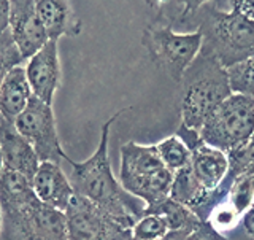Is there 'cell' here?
<instances>
[{"label": "cell", "instance_id": "cell-25", "mask_svg": "<svg viewBox=\"0 0 254 240\" xmlns=\"http://www.w3.org/2000/svg\"><path fill=\"white\" fill-rule=\"evenodd\" d=\"M186 240H230L218 229H214L208 221H202L192 233H190Z\"/></svg>", "mask_w": 254, "mask_h": 240}, {"label": "cell", "instance_id": "cell-30", "mask_svg": "<svg viewBox=\"0 0 254 240\" xmlns=\"http://www.w3.org/2000/svg\"><path fill=\"white\" fill-rule=\"evenodd\" d=\"M145 2H146L149 6H153V8H156V10H157V0H145Z\"/></svg>", "mask_w": 254, "mask_h": 240}, {"label": "cell", "instance_id": "cell-22", "mask_svg": "<svg viewBox=\"0 0 254 240\" xmlns=\"http://www.w3.org/2000/svg\"><path fill=\"white\" fill-rule=\"evenodd\" d=\"M22 58L21 53L16 46L14 40L11 37L10 29H6L2 35H0V84L5 80V77L10 74V72L18 67L22 66Z\"/></svg>", "mask_w": 254, "mask_h": 240}, {"label": "cell", "instance_id": "cell-10", "mask_svg": "<svg viewBox=\"0 0 254 240\" xmlns=\"http://www.w3.org/2000/svg\"><path fill=\"white\" fill-rule=\"evenodd\" d=\"M177 135L190 150V169L194 177L206 193L213 196V204L216 205V191L229 173L227 155L218 148L206 145L197 131L188 129L181 123Z\"/></svg>", "mask_w": 254, "mask_h": 240}, {"label": "cell", "instance_id": "cell-5", "mask_svg": "<svg viewBox=\"0 0 254 240\" xmlns=\"http://www.w3.org/2000/svg\"><path fill=\"white\" fill-rule=\"evenodd\" d=\"M198 135L227 156L245 148L254 135V99L232 92L211 111Z\"/></svg>", "mask_w": 254, "mask_h": 240}, {"label": "cell", "instance_id": "cell-7", "mask_svg": "<svg viewBox=\"0 0 254 240\" xmlns=\"http://www.w3.org/2000/svg\"><path fill=\"white\" fill-rule=\"evenodd\" d=\"M2 215L0 240H68L65 213L38 199Z\"/></svg>", "mask_w": 254, "mask_h": 240}, {"label": "cell", "instance_id": "cell-18", "mask_svg": "<svg viewBox=\"0 0 254 240\" xmlns=\"http://www.w3.org/2000/svg\"><path fill=\"white\" fill-rule=\"evenodd\" d=\"M143 212L162 215L169 223L170 231H194L202 223V220L192 210L188 209L186 205L173 201L170 196L153 207H145Z\"/></svg>", "mask_w": 254, "mask_h": 240}, {"label": "cell", "instance_id": "cell-2", "mask_svg": "<svg viewBox=\"0 0 254 240\" xmlns=\"http://www.w3.org/2000/svg\"><path fill=\"white\" fill-rule=\"evenodd\" d=\"M188 24H197L203 35L202 51L214 58L221 67H230L254 56V21L238 11L218 10L203 5Z\"/></svg>", "mask_w": 254, "mask_h": 240}, {"label": "cell", "instance_id": "cell-27", "mask_svg": "<svg viewBox=\"0 0 254 240\" xmlns=\"http://www.w3.org/2000/svg\"><path fill=\"white\" fill-rule=\"evenodd\" d=\"M240 225L245 231V234L248 239L254 240V202L248 210L245 212V215L240 220Z\"/></svg>", "mask_w": 254, "mask_h": 240}, {"label": "cell", "instance_id": "cell-28", "mask_svg": "<svg viewBox=\"0 0 254 240\" xmlns=\"http://www.w3.org/2000/svg\"><path fill=\"white\" fill-rule=\"evenodd\" d=\"M8 16H10V0H0V35L8 29Z\"/></svg>", "mask_w": 254, "mask_h": 240}, {"label": "cell", "instance_id": "cell-11", "mask_svg": "<svg viewBox=\"0 0 254 240\" xmlns=\"http://www.w3.org/2000/svg\"><path fill=\"white\" fill-rule=\"evenodd\" d=\"M8 29L24 62L42 50L50 40L38 16L35 0H10Z\"/></svg>", "mask_w": 254, "mask_h": 240}, {"label": "cell", "instance_id": "cell-20", "mask_svg": "<svg viewBox=\"0 0 254 240\" xmlns=\"http://www.w3.org/2000/svg\"><path fill=\"white\" fill-rule=\"evenodd\" d=\"M230 91L254 99V56L226 69Z\"/></svg>", "mask_w": 254, "mask_h": 240}, {"label": "cell", "instance_id": "cell-8", "mask_svg": "<svg viewBox=\"0 0 254 240\" xmlns=\"http://www.w3.org/2000/svg\"><path fill=\"white\" fill-rule=\"evenodd\" d=\"M16 129L35 150L40 161H50L62 164L68 161L61 145L58 124L53 105L45 103L37 97H32L26 110L16 118Z\"/></svg>", "mask_w": 254, "mask_h": 240}, {"label": "cell", "instance_id": "cell-29", "mask_svg": "<svg viewBox=\"0 0 254 240\" xmlns=\"http://www.w3.org/2000/svg\"><path fill=\"white\" fill-rule=\"evenodd\" d=\"M192 233V231H170L169 234H167L162 240H186V237ZM129 240H133L132 236Z\"/></svg>", "mask_w": 254, "mask_h": 240}, {"label": "cell", "instance_id": "cell-24", "mask_svg": "<svg viewBox=\"0 0 254 240\" xmlns=\"http://www.w3.org/2000/svg\"><path fill=\"white\" fill-rule=\"evenodd\" d=\"M157 19L173 26L180 11V0H157Z\"/></svg>", "mask_w": 254, "mask_h": 240}, {"label": "cell", "instance_id": "cell-3", "mask_svg": "<svg viewBox=\"0 0 254 240\" xmlns=\"http://www.w3.org/2000/svg\"><path fill=\"white\" fill-rule=\"evenodd\" d=\"M183 81L185 87L180 102L181 124L198 132L211 111L232 94L226 69L200 50Z\"/></svg>", "mask_w": 254, "mask_h": 240}, {"label": "cell", "instance_id": "cell-4", "mask_svg": "<svg viewBox=\"0 0 254 240\" xmlns=\"http://www.w3.org/2000/svg\"><path fill=\"white\" fill-rule=\"evenodd\" d=\"M119 183L145 207H153L170 196L173 172L159 158L156 145L127 142L121 147Z\"/></svg>", "mask_w": 254, "mask_h": 240}, {"label": "cell", "instance_id": "cell-15", "mask_svg": "<svg viewBox=\"0 0 254 240\" xmlns=\"http://www.w3.org/2000/svg\"><path fill=\"white\" fill-rule=\"evenodd\" d=\"M35 6L50 40L59 42L62 37H78L83 22L75 13L70 0H35Z\"/></svg>", "mask_w": 254, "mask_h": 240}, {"label": "cell", "instance_id": "cell-12", "mask_svg": "<svg viewBox=\"0 0 254 240\" xmlns=\"http://www.w3.org/2000/svg\"><path fill=\"white\" fill-rule=\"evenodd\" d=\"M26 75L34 97L53 105L62 81L59 42L48 40L46 45L26 61Z\"/></svg>", "mask_w": 254, "mask_h": 240}, {"label": "cell", "instance_id": "cell-26", "mask_svg": "<svg viewBox=\"0 0 254 240\" xmlns=\"http://www.w3.org/2000/svg\"><path fill=\"white\" fill-rule=\"evenodd\" d=\"M230 8L254 21V0H230Z\"/></svg>", "mask_w": 254, "mask_h": 240}, {"label": "cell", "instance_id": "cell-1", "mask_svg": "<svg viewBox=\"0 0 254 240\" xmlns=\"http://www.w3.org/2000/svg\"><path fill=\"white\" fill-rule=\"evenodd\" d=\"M127 110H130V107L118 110L113 116L107 119L102 126L99 145L89 158L81 162H75L71 159L67 162L71 167L68 178L75 194L99 205L102 210L110 213L124 226L132 228L133 223L141 217L145 204L121 186L111 169L108 151L111 126Z\"/></svg>", "mask_w": 254, "mask_h": 240}, {"label": "cell", "instance_id": "cell-17", "mask_svg": "<svg viewBox=\"0 0 254 240\" xmlns=\"http://www.w3.org/2000/svg\"><path fill=\"white\" fill-rule=\"evenodd\" d=\"M35 199L37 196L29 178L6 167L0 170V209L2 212L14 210Z\"/></svg>", "mask_w": 254, "mask_h": 240}, {"label": "cell", "instance_id": "cell-32", "mask_svg": "<svg viewBox=\"0 0 254 240\" xmlns=\"http://www.w3.org/2000/svg\"><path fill=\"white\" fill-rule=\"evenodd\" d=\"M3 169V159H2V151H0V170Z\"/></svg>", "mask_w": 254, "mask_h": 240}, {"label": "cell", "instance_id": "cell-19", "mask_svg": "<svg viewBox=\"0 0 254 240\" xmlns=\"http://www.w3.org/2000/svg\"><path fill=\"white\" fill-rule=\"evenodd\" d=\"M159 158L170 172H178L190 162V150L177 134L156 143Z\"/></svg>", "mask_w": 254, "mask_h": 240}, {"label": "cell", "instance_id": "cell-31", "mask_svg": "<svg viewBox=\"0 0 254 240\" xmlns=\"http://www.w3.org/2000/svg\"><path fill=\"white\" fill-rule=\"evenodd\" d=\"M2 225H3V215H2V209H0V234H2Z\"/></svg>", "mask_w": 254, "mask_h": 240}, {"label": "cell", "instance_id": "cell-13", "mask_svg": "<svg viewBox=\"0 0 254 240\" xmlns=\"http://www.w3.org/2000/svg\"><path fill=\"white\" fill-rule=\"evenodd\" d=\"M30 183L40 202L61 212L67 210L75 196L70 178L64 172L62 164L58 162H40Z\"/></svg>", "mask_w": 254, "mask_h": 240}, {"label": "cell", "instance_id": "cell-14", "mask_svg": "<svg viewBox=\"0 0 254 240\" xmlns=\"http://www.w3.org/2000/svg\"><path fill=\"white\" fill-rule=\"evenodd\" d=\"M0 151L3 167L14 170L32 181L40 165V159L30 143L16 129L14 123L0 116Z\"/></svg>", "mask_w": 254, "mask_h": 240}, {"label": "cell", "instance_id": "cell-23", "mask_svg": "<svg viewBox=\"0 0 254 240\" xmlns=\"http://www.w3.org/2000/svg\"><path fill=\"white\" fill-rule=\"evenodd\" d=\"M206 3H211L216 6L218 10H222V11L232 10V8H230V0H180V11L172 27L175 29L178 26H186L189 19Z\"/></svg>", "mask_w": 254, "mask_h": 240}, {"label": "cell", "instance_id": "cell-16", "mask_svg": "<svg viewBox=\"0 0 254 240\" xmlns=\"http://www.w3.org/2000/svg\"><path fill=\"white\" fill-rule=\"evenodd\" d=\"M34 97L24 66L14 67L0 84V116L14 123Z\"/></svg>", "mask_w": 254, "mask_h": 240}, {"label": "cell", "instance_id": "cell-6", "mask_svg": "<svg viewBox=\"0 0 254 240\" xmlns=\"http://www.w3.org/2000/svg\"><path fill=\"white\" fill-rule=\"evenodd\" d=\"M141 45L145 46L151 61L173 81L180 83L200 53L203 35L198 29L177 32L170 24L156 21L143 30Z\"/></svg>", "mask_w": 254, "mask_h": 240}, {"label": "cell", "instance_id": "cell-21", "mask_svg": "<svg viewBox=\"0 0 254 240\" xmlns=\"http://www.w3.org/2000/svg\"><path fill=\"white\" fill-rule=\"evenodd\" d=\"M169 233V223L162 215L148 212H143L141 217L130 228L133 240H162Z\"/></svg>", "mask_w": 254, "mask_h": 240}, {"label": "cell", "instance_id": "cell-9", "mask_svg": "<svg viewBox=\"0 0 254 240\" xmlns=\"http://www.w3.org/2000/svg\"><path fill=\"white\" fill-rule=\"evenodd\" d=\"M68 240H129L130 228L124 226L99 205L75 194L67 207Z\"/></svg>", "mask_w": 254, "mask_h": 240}]
</instances>
